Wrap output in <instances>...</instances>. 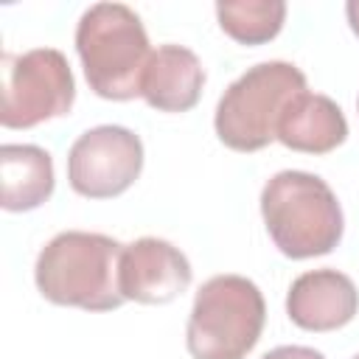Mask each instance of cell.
I'll use <instances>...</instances> for the list:
<instances>
[{
  "label": "cell",
  "instance_id": "6da1fadb",
  "mask_svg": "<svg viewBox=\"0 0 359 359\" xmlns=\"http://www.w3.org/2000/svg\"><path fill=\"white\" fill-rule=\"evenodd\" d=\"M121 250L115 238L87 230L53 236L36 255L34 280L39 294L53 306L84 311H112L123 300L118 286Z\"/></svg>",
  "mask_w": 359,
  "mask_h": 359
},
{
  "label": "cell",
  "instance_id": "7a4b0ae2",
  "mask_svg": "<svg viewBox=\"0 0 359 359\" xmlns=\"http://www.w3.org/2000/svg\"><path fill=\"white\" fill-rule=\"evenodd\" d=\"M261 216L272 244L292 261L328 255L345 230L331 185L311 171H278L261 188Z\"/></svg>",
  "mask_w": 359,
  "mask_h": 359
},
{
  "label": "cell",
  "instance_id": "3957f363",
  "mask_svg": "<svg viewBox=\"0 0 359 359\" xmlns=\"http://www.w3.org/2000/svg\"><path fill=\"white\" fill-rule=\"evenodd\" d=\"M76 53L98 98L129 101L140 95L151 48L140 17L123 3H95L76 25Z\"/></svg>",
  "mask_w": 359,
  "mask_h": 359
},
{
  "label": "cell",
  "instance_id": "277c9868",
  "mask_svg": "<svg viewBox=\"0 0 359 359\" xmlns=\"http://www.w3.org/2000/svg\"><path fill=\"white\" fill-rule=\"evenodd\" d=\"M306 76L292 62H258L247 67L219 98L213 129L233 151H261L278 140V121L283 109L306 93Z\"/></svg>",
  "mask_w": 359,
  "mask_h": 359
},
{
  "label": "cell",
  "instance_id": "5b68a950",
  "mask_svg": "<svg viewBox=\"0 0 359 359\" xmlns=\"http://www.w3.org/2000/svg\"><path fill=\"white\" fill-rule=\"evenodd\" d=\"M266 303L244 275H213L194 294L185 345L194 359H244L261 339Z\"/></svg>",
  "mask_w": 359,
  "mask_h": 359
},
{
  "label": "cell",
  "instance_id": "8992f818",
  "mask_svg": "<svg viewBox=\"0 0 359 359\" xmlns=\"http://www.w3.org/2000/svg\"><path fill=\"white\" fill-rule=\"evenodd\" d=\"M76 101V79L62 50L34 48L3 53V109L6 129H31L62 118Z\"/></svg>",
  "mask_w": 359,
  "mask_h": 359
},
{
  "label": "cell",
  "instance_id": "52a82bcc",
  "mask_svg": "<svg viewBox=\"0 0 359 359\" xmlns=\"http://www.w3.org/2000/svg\"><path fill=\"white\" fill-rule=\"evenodd\" d=\"M143 171L140 137L118 123H101L76 137L67 151V182L79 196L112 199L135 185Z\"/></svg>",
  "mask_w": 359,
  "mask_h": 359
},
{
  "label": "cell",
  "instance_id": "ba28073f",
  "mask_svg": "<svg viewBox=\"0 0 359 359\" xmlns=\"http://www.w3.org/2000/svg\"><path fill=\"white\" fill-rule=\"evenodd\" d=\"M194 269L180 247L165 238L143 236L121 250L118 286L123 300L163 306L177 300L191 286Z\"/></svg>",
  "mask_w": 359,
  "mask_h": 359
},
{
  "label": "cell",
  "instance_id": "9c48e42d",
  "mask_svg": "<svg viewBox=\"0 0 359 359\" xmlns=\"http://www.w3.org/2000/svg\"><path fill=\"white\" fill-rule=\"evenodd\" d=\"M359 311L356 283L337 269H311L292 280L286 292L289 320L314 334L337 331L348 325Z\"/></svg>",
  "mask_w": 359,
  "mask_h": 359
},
{
  "label": "cell",
  "instance_id": "30bf717a",
  "mask_svg": "<svg viewBox=\"0 0 359 359\" xmlns=\"http://www.w3.org/2000/svg\"><path fill=\"white\" fill-rule=\"evenodd\" d=\"M205 67L199 56L182 45H160L151 50L140 81V98L157 112H188L199 104Z\"/></svg>",
  "mask_w": 359,
  "mask_h": 359
},
{
  "label": "cell",
  "instance_id": "8fae6325",
  "mask_svg": "<svg viewBox=\"0 0 359 359\" xmlns=\"http://www.w3.org/2000/svg\"><path fill=\"white\" fill-rule=\"evenodd\" d=\"M348 137V121L339 104L320 93H300L278 121V140L303 154H328Z\"/></svg>",
  "mask_w": 359,
  "mask_h": 359
},
{
  "label": "cell",
  "instance_id": "7c38bea8",
  "mask_svg": "<svg viewBox=\"0 0 359 359\" xmlns=\"http://www.w3.org/2000/svg\"><path fill=\"white\" fill-rule=\"evenodd\" d=\"M0 205L8 213H25L45 205L53 194V160L34 143L0 146Z\"/></svg>",
  "mask_w": 359,
  "mask_h": 359
},
{
  "label": "cell",
  "instance_id": "4fadbf2b",
  "mask_svg": "<svg viewBox=\"0 0 359 359\" xmlns=\"http://www.w3.org/2000/svg\"><path fill=\"white\" fill-rule=\"evenodd\" d=\"M219 28L238 45H264L275 39L286 22V3L280 0H236L216 3Z\"/></svg>",
  "mask_w": 359,
  "mask_h": 359
},
{
  "label": "cell",
  "instance_id": "5bb4252c",
  "mask_svg": "<svg viewBox=\"0 0 359 359\" xmlns=\"http://www.w3.org/2000/svg\"><path fill=\"white\" fill-rule=\"evenodd\" d=\"M261 359H325V356L306 345H280V348L266 351Z\"/></svg>",
  "mask_w": 359,
  "mask_h": 359
},
{
  "label": "cell",
  "instance_id": "9a60e30c",
  "mask_svg": "<svg viewBox=\"0 0 359 359\" xmlns=\"http://www.w3.org/2000/svg\"><path fill=\"white\" fill-rule=\"evenodd\" d=\"M345 14H348V25H351V31L359 36V0H351V3L345 6Z\"/></svg>",
  "mask_w": 359,
  "mask_h": 359
},
{
  "label": "cell",
  "instance_id": "2e32d148",
  "mask_svg": "<svg viewBox=\"0 0 359 359\" xmlns=\"http://www.w3.org/2000/svg\"><path fill=\"white\" fill-rule=\"evenodd\" d=\"M356 109H359V98H356Z\"/></svg>",
  "mask_w": 359,
  "mask_h": 359
},
{
  "label": "cell",
  "instance_id": "e0dca14e",
  "mask_svg": "<svg viewBox=\"0 0 359 359\" xmlns=\"http://www.w3.org/2000/svg\"><path fill=\"white\" fill-rule=\"evenodd\" d=\"M353 359H359V353H356V356H353Z\"/></svg>",
  "mask_w": 359,
  "mask_h": 359
}]
</instances>
